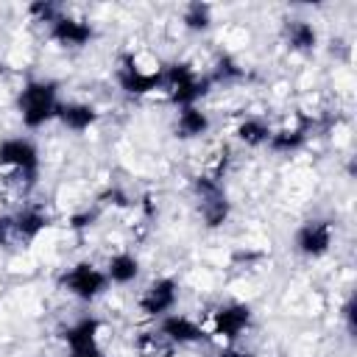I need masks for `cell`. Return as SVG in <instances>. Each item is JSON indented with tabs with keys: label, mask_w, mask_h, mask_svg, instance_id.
Listing matches in <instances>:
<instances>
[{
	"label": "cell",
	"mask_w": 357,
	"mask_h": 357,
	"mask_svg": "<svg viewBox=\"0 0 357 357\" xmlns=\"http://www.w3.org/2000/svg\"><path fill=\"white\" fill-rule=\"evenodd\" d=\"M59 103V84L45 78L28 81L17 95V112L25 128H42L45 123H50L56 117Z\"/></svg>",
	"instance_id": "1"
},
{
	"label": "cell",
	"mask_w": 357,
	"mask_h": 357,
	"mask_svg": "<svg viewBox=\"0 0 357 357\" xmlns=\"http://www.w3.org/2000/svg\"><path fill=\"white\" fill-rule=\"evenodd\" d=\"M212 81L206 73H198L190 61H173L162 67V89L167 92L170 103L181 106H198V100L209 92Z\"/></svg>",
	"instance_id": "2"
},
{
	"label": "cell",
	"mask_w": 357,
	"mask_h": 357,
	"mask_svg": "<svg viewBox=\"0 0 357 357\" xmlns=\"http://www.w3.org/2000/svg\"><path fill=\"white\" fill-rule=\"evenodd\" d=\"M192 195L198 204V215L206 223V229H220L231 215V201L226 195V187L215 176H195L192 178Z\"/></svg>",
	"instance_id": "3"
},
{
	"label": "cell",
	"mask_w": 357,
	"mask_h": 357,
	"mask_svg": "<svg viewBox=\"0 0 357 357\" xmlns=\"http://www.w3.org/2000/svg\"><path fill=\"white\" fill-rule=\"evenodd\" d=\"M59 287L64 293H70L73 298H78V301H95L106 293L109 279H106V271H100L98 265L84 259V262H75L73 268H67L59 276Z\"/></svg>",
	"instance_id": "4"
},
{
	"label": "cell",
	"mask_w": 357,
	"mask_h": 357,
	"mask_svg": "<svg viewBox=\"0 0 357 357\" xmlns=\"http://www.w3.org/2000/svg\"><path fill=\"white\" fill-rule=\"evenodd\" d=\"M0 167H11L28 184L39 176V151L28 137H6L0 142Z\"/></svg>",
	"instance_id": "5"
},
{
	"label": "cell",
	"mask_w": 357,
	"mask_h": 357,
	"mask_svg": "<svg viewBox=\"0 0 357 357\" xmlns=\"http://www.w3.org/2000/svg\"><path fill=\"white\" fill-rule=\"evenodd\" d=\"M332 237H335V229L326 218H312V220H304L298 229H296V237H293V245L301 257L307 259H318L324 257L329 248H332Z\"/></svg>",
	"instance_id": "6"
},
{
	"label": "cell",
	"mask_w": 357,
	"mask_h": 357,
	"mask_svg": "<svg viewBox=\"0 0 357 357\" xmlns=\"http://www.w3.org/2000/svg\"><path fill=\"white\" fill-rule=\"evenodd\" d=\"M178 301V282L170 276L153 279L139 296V312L148 318H165Z\"/></svg>",
	"instance_id": "7"
},
{
	"label": "cell",
	"mask_w": 357,
	"mask_h": 357,
	"mask_svg": "<svg viewBox=\"0 0 357 357\" xmlns=\"http://www.w3.org/2000/svg\"><path fill=\"white\" fill-rule=\"evenodd\" d=\"M117 86L126 95H151L162 89V70H142L131 56H123L117 67Z\"/></svg>",
	"instance_id": "8"
},
{
	"label": "cell",
	"mask_w": 357,
	"mask_h": 357,
	"mask_svg": "<svg viewBox=\"0 0 357 357\" xmlns=\"http://www.w3.org/2000/svg\"><path fill=\"white\" fill-rule=\"evenodd\" d=\"M251 326V307L243 301H229L215 307L212 312V332L226 337L229 343H234L245 329Z\"/></svg>",
	"instance_id": "9"
},
{
	"label": "cell",
	"mask_w": 357,
	"mask_h": 357,
	"mask_svg": "<svg viewBox=\"0 0 357 357\" xmlns=\"http://www.w3.org/2000/svg\"><path fill=\"white\" fill-rule=\"evenodd\" d=\"M47 33H50V39H53L56 45H61V47H84V45L92 42L95 28H92V22H86V20H81V17L61 14L56 22L47 25Z\"/></svg>",
	"instance_id": "10"
},
{
	"label": "cell",
	"mask_w": 357,
	"mask_h": 357,
	"mask_svg": "<svg viewBox=\"0 0 357 357\" xmlns=\"http://www.w3.org/2000/svg\"><path fill=\"white\" fill-rule=\"evenodd\" d=\"M159 332L173 343V346H190V343H201L206 340V332L198 321H192L190 315L181 312H167L165 318H159Z\"/></svg>",
	"instance_id": "11"
},
{
	"label": "cell",
	"mask_w": 357,
	"mask_h": 357,
	"mask_svg": "<svg viewBox=\"0 0 357 357\" xmlns=\"http://www.w3.org/2000/svg\"><path fill=\"white\" fill-rule=\"evenodd\" d=\"M310 131H312V120L298 112L293 126H284V128H279V131H271L268 148H271L273 153H296V151H301V148L307 145Z\"/></svg>",
	"instance_id": "12"
},
{
	"label": "cell",
	"mask_w": 357,
	"mask_h": 357,
	"mask_svg": "<svg viewBox=\"0 0 357 357\" xmlns=\"http://www.w3.org/2000/svg\"><path fill=\"white\" fill-rule=\"evenodd\" d=\"M56 120H59L67 131L81 134V131H86V128L95 126L98 109H95L92 103H81V100H67V103L61 100L59 109H56Z\"/></svg>",
	"instance_id": "13"
},
{
	"label": "cell",
	"mask_w": 357,
	"mask_h": 357,
	"mask_svg": "<svg viewBox=\"0 0 357 357\" xmlns=\"http://www.w3.org/2000/svg\"><path fill=\"white\" fill-rule=\"evenodd\" d=\"M45 229H47V215L39 206H25L14 212V245L33 243Z\"/></svg>",
	"instance_id": "14"
},
{
	"label": "cell",
	"mask_w": 357,
	"mask_h": 357,
	"mask_svg": "<svg viewBox=\"0 0 357 357\" xmlns=\"http://www.w3.org/2000/svg\"><path fill=\"white\" fill-rule=\"evenodd\" d=\"M212 120L201 106H181L176 114V137L178 139H198L209 131Z\"/></svg>",
	"instance_id": "15"
},
{
	"label": "cell",
	"mask_w": 357,
	"mask_h": 357,
	"mask_svg": "<svg viewBox=\"0 0 357 357\" xmlns=\"http://www.w3.org/2000/svg\"><path fill=\"white\" fill-rule=\"evenodd\" d=\"M98 332H100V321L92 318V315H86V318H78L75 324H70V326L61 332V337H64L67 349L75 351V349L98 346Z\"/></svg>",
	"instance_id": "16"
},
{
	"label": "cell",
	"mask_w": 357,
	"mask_h": 357,
	"mask_svg": "<svg viewBox=\"0 0 357 357\" xmlns=\"http://www.w3.org/2000/svg\"><path fill=\"white\" fill-rule=\"evenodd\" d=\"M284 42H287L290 50L307 53V50H312L318 45V31L307 20H287L284 22Z\"/></svg>",
	"instance_id": "17"
},
{
	"label": "cell",
	"mask_w": 357,
	"mask_h": 357,
	"mask_svg": "<svg viewBox=\"0 0 357 357\" xmlns=\"http://www.w3.org/2000/svg\"><path fill=\"white\" fill-rule=\"evenodd\" d=\"M139 276V259L128 251H120L114 257H109L106 262V279L109 284H131Z\"/></svg>",
	"instance_id": "18"
},
{
	"label": "cell",
	"mask_w": 357,
	"mask_h": 357,
	"mask_svg": "<svg viewBox=\"0 0 357 357\" xmlns=\"http://www.w3.org/2000/svg\"><path fill=\"white\" fill-rule=\"evenodd\" d=\"M234 137L243 142V145H248V148H259V145H268V139H271V126H268V120L265 117H243L240 123H237V128H234Z\"/></svg>",
	"instance_id": "19"
},
{
	"label": "cell",
	"mask_w": 357,
	"mask_h": 357,
	"mask_svg": "<svg viewBox=\"0 0 357 357\" xmlns=\"http://www.w3.org/2000/svg\"><path fill=\"white\" fill-rule=\"evenodd\" d=\"M181 22H184V28L192 31V33L206 31V28L212 25V6H209V3H201V0L187 3L184 11H181Z\"/></svg>",
	"instance_id": "20"
},
{
	"label": "cell",
	"mask_w": 357,
	"mask_h": 357,
	"mask_svg": "<svg viewBox=\"0 0 357 357\" xmlns=\"http://www.w3.org/2000/svg\"><path fill=\"white\" fill-rule=\"evenodd\" d=\"M206 75H209V81H212V84H229V81L243 78V67H240L229 53H220V56L215 59L212 73H206Z\"/></svg>",
	"instance_id": "21"
},
{
	"label": "cell",
	"mask_w": 357,
	"mask_h": 357,
	"mask_svg": "<svg viewBox=\"0 0 357 357\" xmlns=\"http://www.w3.org/2000/svg\"><path fill=\"white\" fill-rule=\"evenodd\" d=\"M28 14L36 20V22H56L61 17V6L59 3H50V0H36L28 6Z\"/></svg>",
	"instance_id": "22"
},
{
	"label": "cell",
	"mask_w": 357,
	"mask_h": 357,
	"mask_svg": "<svg viewBox=\"0 0 357 357\" xmlns=\"http://www.w3.org/2000/svg\"><path fill=\"white\" fill-rule=\"evenodd\" d=\"M340 312H343L346 332H349V335H354V332H357V324H354V312H357V296H354V293L346 298V304H343V310H340Z\"/></svg>",
	"instance_id": "23"
},
{
	"label": "cell",
	"mask_w": 357,
	"mask_h": 357,
	"mask_svg": "<svg viewBox=\"0 0 357 357\" xmlns=\"http://www.w3.org/2000/svg\"><path fill=\"white\" fill-rule=\"evenodd\" d=\"M0 245H14V215H0Z\"/></svg>",
	"instance_id": "24"
},
{
	"label": "cell",
	"mask_w": 357,
	"mask_h": 357,
	"mask_svg": "<svg viewBox=\"0 0 357 357\" xmlns=\"http://www.w3.org/2000/svg\"><path fill=\"white\" fill-rule=\"evenodd\" d=\"M67 357H106V354H103L100 346H89V349H75V351H70Z\"/></svg>",
	"instance_id": "25"
},
{
	"label": "cell",
	"mask_w": 357,
	"mask_h": 357,
	"mask_svg": "<svg viewBox=\"0 0 357 357\" xmlns=\"http://www.w3.org/2000/svg\"><path fill=\"white\" fill-rule=\"evenodd\" d=\"M92 220H95V212H84V215H75L73 218V229H84V226H92Z\"/></svg>",
	"instance_id": "26"
},
{
	"label": "cell",
	"mask_w": 357,
	"mask_h": 357,
	"mask_svg": "<svg viewBox=\"0 0 357 357\" xmlns=\"http://www.w3.org/2000/svg\"><path fill=\"white\" fill-rule=\"evenodd\" d=\"M103 198H112V204H117V206H128V198L114 187V190H106L103 192Z\"/></svg>",
	"instance_id": "27"
},
{
	"label": "cell",
	"mask_w": 357,
	"mask_h": 357,
	"mask_svg": "<svg viewBox=\"0 0 357 357\" xmlns=\"http://www.w3.org/2000/svg\"><path fill=\"white\" fill-rule=\"evenodd\" d=\"M248 351H237V349H223V351H218L215 357H245Z\"/></svg>",
	"instance_id": "28"
},
{
	"label": "cell",
	"mask_w": 357,
	"mask_h": 357,
	"mask_svg": "<svg viewBox=\"0 0 357 357\" xmlns=\"http://www.w3.org/2000/svg\"><path fill=\"white\" fill-rule=\"evenodd\" d=\"M245 357H254V354H245Z\"/></svg>",
	"instance_id": "29"
}]
</instances>
